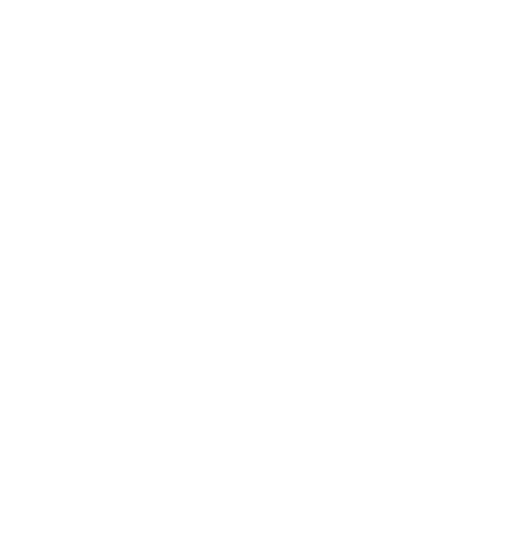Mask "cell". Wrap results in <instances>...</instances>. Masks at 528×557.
<instances>
[]
</instances>
